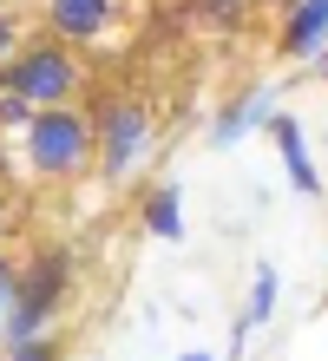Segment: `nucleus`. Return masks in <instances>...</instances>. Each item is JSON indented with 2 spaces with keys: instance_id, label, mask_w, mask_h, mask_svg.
Segmentation results:
<instances>
[{
  "instance_id": "obj_1",
  "label": "nucleus",
  "mask_w": 328,
  "mask_h": 361,
  "mask_svg": "<svg viewBox=\"0 0 328 361\" xmlns=\"http://www.w3.org/2000/svg\"><path fill=\"white\" fill-rule=\"evenodd\" d=\"M85 152H92V125H85L79 112H66V105H40V112L27 118V158L33 171L47 178H73Z\"/></svg>"
},
{
  "instance_id": "obj_2",
  "label": "nucleus",
  "mask_w": 328,
  "mask_h": 361,
  "mask_svg": "<svg viewBox=\"0 0 328 361\" xmlns=\"http://www.w3.org/2000/svg\"><path fill=\"white\" fill-rule=\"evenodd\" d=\"M73 79H79V66H73V59H66L59 47H33V53H20V66H7V73H0V86H7V92H20L27 105H66Z\"/></svg>"
},
{
  "instance_id": "obj_3",
  "label": "nucleus",
  "mask_w": 328,
  "mask_h": 361,
  "mask_svg": "<svg viewBox=\"0 0 328 361\" xmlns=\"http://www.w3.org/2000/svg\"><path fill=\"white\" fill-rule=\"evenodd\" d=\"M145 138H151V125H145V112L138 105H112L105 112V178H125L131 171V158L145 152Z\"/></svg>"
},
{
  "instance_id": "obj_4",
  "label": "nucleus",
  "mask_w": 328,
  "mask_h": 361,
  "mask_svg": "<svg viewBox=\"0 0 328 361\" xmlns=\"http://www.w3.org/2000/svg\"><path fill=\"white\" fill-rule=\"evenodd\" d=\"M47 20L66 39H92V33H105V20H112V0H53Z\"/></svg>"
},
{
  "instance_id": "obj_5",
  "label": "nucleus",
  "mask_w": 328,
  "mask_h": 361,
  "mask_svg": "<svg viewBox=\"0 0 328 361\" xmlns=\"http://www.w3.org/2000/svg\"><path fill=\"white\" fill-rule=\"evenodd\" d=\"M322 33H328V0H302L289 20V53H315Z\"/></svg>"
},
{
  "instance_id": "obj_6",
  "label": "nucleus",
  "mask_w": 328,
  "mask_h": 361,
  "mask_svg": "<svg viewBox=\"0 0 328 361\" xmlns=\"http://www.w3.org/2000/svg\"><path fill=\"white\" fill-rule=\"evenodd\" d=\"M276 145H282V158H289V178L302 190H315V171H309V152H302V138H296V125L289 118H276Z\"/></svg>"
},
{
  "instance_id": "obj_7",
  "label": "nucleus",
  "mask_w": 328,
  "mask_h": 361,
  "mask_svg": "<svg viewBox=\"0 0 328 361\" xmlns=\"http://www.w3.org/2000/svg\"><path fill=\"white\" fill-rule=\"evenodd\" d=\"M145 217H151V230H158V237H178V230H184V224H178V190H158Z\"/></svg>"
},
{
  "instance_id": "obj_8",
  "label": "nucleus",
  "mask_w": 328,
  "mask_h": 361,
  "mask_svg": "<svg viewBox=\"0 0 328 361\" xmlns=\"http://www.w3.org/2000/svg\"><path fill=\"white\" fill-rule=\"evenodd\" d=\"M269 309H276V269H262V276H256V295H250V315H243V329H250V322H262Z\"/></svg>"
},
{
  "instance_id": "obj_9",
  "label": "nucleus",
  "mask_w": 328,
  "mask_h": 361,
  "mask_svg": "<svg viewBox=\"0 0 328 361\" xmlns=\"http://www.w3.org/2000/svg\"><path fill=\"white\" fill-rule=\"evenodd\" d=\"M13 361H59V355H53V348L33 335V342H20V348H13Z\"/></svg>"
},
{
  "instance_id": "obj_10",
  "label": "nucleus",
  "mask_w": 328,
  "mask_h": 361,
  "mask_svg": "<svg viewBox=\"0 0 328 361\" xmlns=\"http://www.w3.org/2000/svg\"><path fill=\"white\" fill-rule=\"evenodd\" d=\"M13 289H20V276H13V263H7V257H0V309L13 302Z\"/></svg>"
},
{
  "instance_id": "obj_11",
  "label": "nucleus",
  "mask_w": 328,
  "mask_h": 361,
  "mask_svg": "<svg viewBox=\"0 0 328 361\" xmlns=\"http://www.w3.org/2000/svg\"><path fill=\"white\" fill-rule=\"evenodd\" d=\"M7 53H13V20L0 13V59H7Z\"/></svg>"
}]
</instances>
